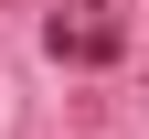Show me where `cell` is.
Masks as SVG:
<instances>
[{"label": "cell", "instance_id": "obj_1", "mask_svg": "<svg viewBox=\"0 0 149 139\" xmlns=\"http://www.w3.org/2000/svg\"><path fill=\"white\" fill-rule=\"evenodd\" d=\"M53 54H74V64H107V54H117V22H107V0H85L74 22H53Z\"/></svg>", "mask_w": 149, "mask_h": 139}]
</instances>
